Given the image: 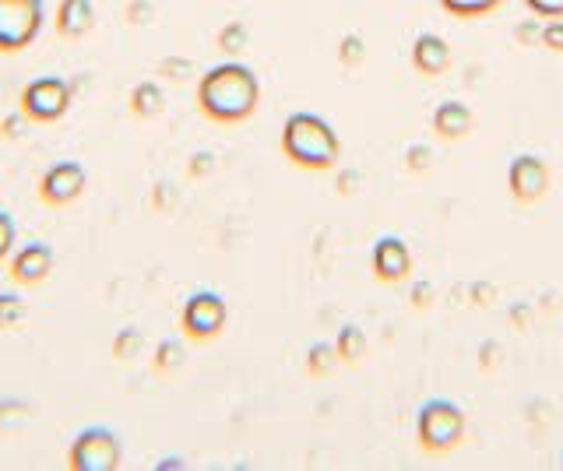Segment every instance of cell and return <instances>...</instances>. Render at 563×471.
<instances>
[{"instance_id":"1","label":"cell","mask_w":563,"mask_h":471,"mask_svg":"<svg viewBox=\"0 0 563 471\" xmlns=\"http://www.w3.org/2000/svg\"><path fill=\"white\" fill-rule=\"evenodd\" d=\"M261 102V81L251 67L225 60L198 81V106L216 124H243Z\"/></svg>"},{"instance_id":"2","label":"cell","mask_w":563,"mask_h":471,"mask_svg":"<svg viewBox=\"0 0 563 471\" xmlns=\"http://www.w3.org/2000/svg\"><path fill=\"white\" fill-rule=\"evenodd\" d=\"M282 152L286 159L299 169L310 172H328L334 169L342 155L339 134L331 131V124L317 113H292L282 127Z\"/></svg>"},{"instance_id":"3","label":"cell","mask_w":563,"mask_h":471,"mask_svg":"<svg viewBox=\"0 0 563 471\" xmlns=\"http://www.w3.org/2000/svg\"><path fill=\"white\" fill-rule=\"evenodd\" d=\"M416 440L427 453H451L465 440V412L454 401H430V405H422Z\"/></svg>"},{"instance_id":"4","label":"cell","mask_w":563,"mask_h":471,"mask_svg":"<svg viewBox=\"0 0 563 471\" xmlns=\"http://www.w3.org/2000/svg\"><path fill=\"white\" fill-rule=\"evenodd\" d=\"M43 0H0V54H18L43 32Z\"/></svg>"},{"instance_id":"5","label":"cell","mask_w":563,"mask_h":471,"mask_svg":"<svg viewBox=\"0 0 563 471\" xmlns=\"http://www.w3.org/2000/svg\"><path fill=\"white\" fill-rule=\"evenodd\" d=\"M67 464L70 471H117L123 464V447L117 440V433L106 426L81 429L78 440L70 444Z\"/></svg>"},{"instance_id":"6","label":"cell","mask_w":563,"mask_h":471,"mask_svg":"<svg viewBox=\"0 0 563 471\" xmlns=\"http://www.w3.org/2000/svg\"><path fill=\"white\" fill-rule=\"evenodd\" d=\"M225 321H229V310H225V300L219 292H194L184 303V313H180V327L190 341L219 338Z\"/></svg>"},{"instance_id":"7","label":"cell","mask_w":563,"mask_h":471,"mask_svg":"<svg viewBox=\"0 0 563 471\" xmlns=\"http://www.w3.org/2000/svg\"><path fill=\"white\" fill-rule=\"evenodd\" d=\"M70 110V85L60 78H35L22 89V116L32 124H53Z\"/></svg>"},{"instance_id":"8","label":"cell","mask_w":563,"mask_h":471,"mask_svg":"<svg viewBox=\"0 0 563 471\" xmlns=\"http://www.w3.org/2000/svg\"><path fill=\"white\" fill-rule=\"evenodd\" d=\"M507 187L510 198L518 204H539L550 190V166H545L539 155H518L515 162L507 169Z\"/></svg>"},{"instance_id":"9","label":"cell","mask_w":563,"mask_h":471,"mask_svg":"<svg viewBox=\"0 0 563 471\" xmlns=\"http://www.w3.org/2000/svg\"><path fill=\"white\" fill-rule=\"evenodd\" d=\"M85 166L78 162H57V166H49L43 172V180H40V198L53 208H64L70 201H78L85 194Z\"/></svg>"},{"instance_id":"10","label":"cell","mask_w":563,"mask_h":471,"mask_svg":"<svg viewBox=\"0 0 563 471\" xmlns=\"http://www.w3.org/2000/svg\"><path fill=\"white\" fill-rule=\"evenodd\" d=\"M369 265H374V278H377V282L398 285L412 271V254H409V247H405L398 236H384V239H377Z\"/></svg>"},{"instance_id":"11","label":"cell","mask_w":563,"mask_h":471,"mask_svg":"<svg viewBox=\"0 0 563 471\" xmlns=\"http://www.w3.org/2000/svg\"><path fill=\"white\" fill-rule=\"evenodd\" d=\"M53 271V250L46 243H25L22 250L11 257V278L18 285H40Z\"/></svg>"},{"instance_id":"12","label":"cell","mask_w":563,"mask_h":471,"mask_svg":"<svg viewBox=\"0 0 563 471\" xmlns=\"http://www.w3.org/2000/svg\"><path fill=\"white\" fill-rule=\"evenodd\" d=\"M412 67L422 75V78H440L448 75L451 67V46L433 36V32H422V36L416 40L412 46Z\"/></svg>"},{"instance_id":"13","label":"cell","mask_w":563,"mask_h":471,"mask_svg":"<svg viewBox=\"0 0 563 471\" xmlns=\"http://www.w3.org/2000/svg\"><path fill=\"white\" fill-rule=\"evenodd\" d=\"M472 127H475V113L462 106V102H440L433 113V131L440 142H462V137L472 134Z\"/></svg>"},{"instance_id":"14","label":"cell","mask_w":563,"mask_h":471,"mask_svg":"<svg viewBox=\"0 0 563 471\" xmlns=\"http://www.w3.org/2000/svg\"><path fill=\"white\" fill-rule=\"evenodd\" d=\"M96 25V8L92 0H60L57 8V32L64 40H81Z\"/></svg>"},{"instance_id":"15","label":"cell","mask_w":563,"mask_h":471,"mask_svg":"<svg viewBox=\"0 0 563 471\" xmlns=\"http://www.w3.org/2000/svg\"><path fill=\"white\" fill-rule=\"evenodd\" d=\"M131 110L134 116L148 120V116H158V110H163V92H158V85L152 81H141L134 96H131Z\"/></svg>"},{"instance_id":"16","label":"cell","mask_w":563,"mask_h":471,"mask_svg":"<svg viewBox=\"0 0 563 471\" xmlns=\"http://www.w3.org/2000/svg\"><path fill=\"white\" fill-rule=\"evenodd\" d=\"M334 352H339V359L342 362H360L363 356H366V335L360 327H342V335H339V341H334Z\"/></svg>"},{"instance_id":"17","label":"cell","mask_w":563,"mask_h":471,"mask_svg":"<svg viewBox=\"0 0 563 471\" xmlns=\"http://www.w3.org/2000/svg\"><path fill=\"white\" fill-rule=\"evenodd\" d=\"M334 362H339V352H334V345H313L310 352H307V373L313 380H321L334 370Z\"/></svg>"},{"instance_id":"18","label":"cell","mask_w":563,"mask_h":471,"mask_svg":"<svg viewBox=\"0 0 563 471\" xmlns=\"http://www.w3.org/2000/svg\"><path fill=\"white\" fill-rule=\"evenodd\" d=\"M25 313H29V306H25V300L18 292H0V330H11V327H18L25 321Z\"/></svg>"},{"instance_id":"19","label":"cell","mask_w":563,"mask_h":471,"mask_svg":"<svg viewBox=\"0 0 563 471\" xmlns=\"http://www.w3.org/2000/svg\"><path fill=\"white\" fill-rule=\"evenodd\" d=\"M440 4H444V11L454 14V19H483L500 0H440Z\"/></svg>"},{"instance_id":"20","label":"cell","mask_w":563,"mask_h":471,"mask_svg":"<svg viewBox=\"0 0 563 471\" xmlns=\"http://www.w3.org/2000/svg\"><path fill=\"white\" fill-rule=\"evenodd\" d=\"M29 418H32V412H29V405H22V401H0V433L22 429Z\"/></svg>"},{"instance_id":"21","label":"cell","mask_w":563,"mask_h":471,"mask_svg":"<svg viewBox=\"0 0 563 471\" xmlns=\"http://www.w3.org/2000/svg\"><path fill=\"white\" fill-rule=\"evenodd\" d=\"M339 64L349 67V71H356V67L366 64V46H363L360 36H345L342 40V46H339Z\"/></svg>"},{"instance_id":"22","label":"cell","mask_w":563,"mask_h":471,"mask_svg":"<svg viewBox=\"0 0 563 471\" xmlns=\"http://www.w3.org/2000/svg\"><path fill=\"white\" fill-rule=\"evenodd\" d=\"M180 362H184V348H180V341H158V348H155V370L169 373V370H176Z\"/></svg>"},{"instance_id":"23","label":"cell","mask_w":563,"mask_h":471,"mask_svg":"<svg viewBox=\"0 0 563 471\" xmlns=\"http://www.w3.org/2000/svg\"><path fill=\"white\" fill-rule=\"evenodd\" d=\"M405 166H409V172H416V177H427L433 166V152L427 145H416V148H409V155H405Z\"/></svg>"},{"instance_id":"24","label":"cell","mask_w":563,"mask_h":471,"mask_svg":"<svg viewBox=\"0 0 563 471\" xmlns=\"http://www.w3.org/2000/svg\"><path fill=\"white\" fill-rule=\"evenodd\" d=\"M219 46L225 49V54H240V49L246 46V29H243L240 22L225 25V29H222V36H219Z\"/></svg>"},{"instance_id":"25","label":"cell","mask_w":563,"mask_h":471,"mask_svg":"<svg viewBox=\"0 0 563 471\" xmlns=\"http://www.w3.org/2000/svg\"><path fill=\"white\" fill-rule=\"evenodd\" d=\"M525 4L536 19H550V22L563 19V0H525Z\"/></svg>"},{"instance_id":"26","label":"cell","mask_w":563,"mask_h":471,"mask_svg":"<svg viewBox=\"0 0 563 471\" xmlns=\"http://www.w3.org/2000/svg\"><path fill=\"white\" fill-rule=\"evenodd\" d=\"M539 43H542L545 49H553V54H563V19H556V22H550V25H542Z\"/></svg>"},{"instance_id":"27","label":"cell","mask_w":563,"mask_h":471,"mask_svg":"<svg viewBox=\"0 0 563 471\" xmlns=\"http://www.w3.org/2000/svg\"><path fill=\"white\" fill-rule=\"evenodd\" d=\"M14 218L8 212H0V260H4L14 250Z\"/></svg>"},{"instance_id":"28","label":"cell","mask_w":563,"mask_h":471,"mask_svg":"<svg viewBox=\"0 0 563 471\" xmlns=\"http://www.w3.org/2000/svg\"><path fill=\"white\" fill-rule=\"evenodd\" d=\"M137 330H123V335L113 341V356L117 359H134V352H137Z\"/></svg>"},{"instance_id":"29","label":"cell","mask_w":563,"mask_h":471,"mask_svg":"<svg viewBox=\"0 0 563 471\" xmlns=\"http://www.w3.org/2000/svg\"><path fill=\"white\" fill-rule=\"evenodd\" d=\"M497 362H500V345L497 341H483V348H479V370L493 373V370H497Z\"/></svg>"},{"instance_id":"30","label":"cell","mask_w":563,"mask_h":471,"mask_svg":"<svg viewBox=\"0 0 563 471\" xmlns=\"http://www.w3.org/2000/svg\"><path fill=\"white\" fill-rule=\"evenodd\" d=\"M539 36H542V25H532V22L515 29V40H518L521 46H536V43H539Z\"/></svg>"},{"instance_id":"31","label":"cell","mask_w":563,"mask_h":471,"mask_svg":"<svg viewBox=\"0 0 563 471\" xmlns=\"http://www.w3.org/2000/svg\"><path fill=\"white\" fill-rule=\"evenodd\" d=\"M430 300H433L430 285H427V282H419V285L412 289V310H427V306H430Z\"/></svg>"},{"instance_id":"32","label":"cell","mask_w":563,"mask_h":471,"mask_svg":"<svg viewBox=\"0 0 563 471\" xmlns=\"http://www.w3.org/2000/svg\"><path fill=\"white\" fill-rule=\"evenodd\" d=\"M510 324H515L518 330H525L528 324H532V313L521 310V306H515V310H510Z\"/></svg>"},{"instance_id":"33","label":"cell","mask_w":563,"mask_h":471,"mask_svg":"<svg viewBox=\"0 0 563 471\" xmlns=\"http://www.w3.org/2000/svg\"><path fill=\"white\" fill-rule=\"evenodd\" d=\"M489 300H493V285H486V282H479V285H475V292H472V303L486 306Z\"/></svg>"},{"instance_id":"34","label":"cell","mask_w":563,"mask_h":471,"mask_svg":"<svg viewBox=\"0 0 563 471\" xmlns=\"http://www.w3.org/2000/svg\"><path fill=\"white\" fill-rule=\"evenodd\" d=\"M342 180H345V183H342V194H349V190H352V180H360V177H356V172H345Z\"/></svg>"},{"instance_id":"35","label":"cell","mask_w":563,"mask_h":471,"mask_svg":"<svg viewBox=\"0 0 563 471\" xmlns=\"http://www.w3.org/2000/svg\"><path fill=\"white\" fill-rule=\"evenodd\" d=\"M194 172H201V169H211V159H194V166H190Z\"/></svg>"}]
</instances>
